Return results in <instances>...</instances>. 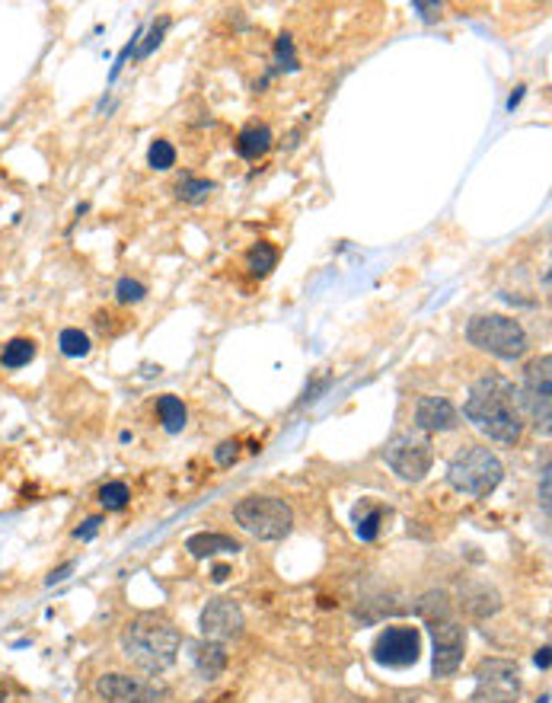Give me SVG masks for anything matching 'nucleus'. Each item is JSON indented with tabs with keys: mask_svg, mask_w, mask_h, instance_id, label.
I'll list each match as a JSON object with an SVG mask.
<instances>
[{
	"mask_svg": "<svg viewBox=\"0 0 552 703\" xmlns=\"http://www.w3.org/2000/svg\"><path fill=\"white\" fill-rule=\"evenodd\" d=\"M100 524H102V519H90V521H87V524H83V528H77L74 534H77V538H80V541H90V538H97V531H100Z\"/></svg>",
	"mask_w": 552,
	"mask_h": 703,
	"instance_id": "nucleus-29",
	"label": "nucleus"
},
{
	"mask_svg": "<svg viewBox=\"0 0 552 703\" xmlns=\"http://www.w3.org/2000/svg\"><path fill=\"white\" fill-rule=\"evenodd\" d=\"M536 665L540 669H550V646H543V650L536 652Z\"/></svg>",
	"mask_w": 552,
	"mask_h": 703,
	"instance_id": "nucleus-33",
	"label": "nucleus"
},
{
	"mask_svg": "<svg viewBox=\"0 0 552 703\" xmlns=\"http://www.w3.org/2000/svg\"><path fill=\"white\" fill-rule=\"evenodd\" d=\"M185 550L192 553V556H218V553H237L240 550V541H233V538H227V534H192L189 541H185Z\"/></svg>",
	"mask_w": 552,
	"mask_h": 703,
	"instance_id": "nucleus-16",
	"label": "nucleus"
},
{
	"mask_svg": "<svg viewBox=\"0 0 552 703\" xmlns=\"http://www.w3.org/2000/svg\"><path fill=\"white\" fill-rule=\"evenodd\" d=\"M214 458H218V464L221 468H230L233 461H237V442H224L218 451H214Z\"/></svg>",
	"mask_w": 552,
	"mask_h": 703,
	"instance_id": "nucleus-28",
	"label": "nucleus"
},
{
	"mask_svg": "<svg viewBox=\"0 0 552 703\" xmlns=\"http://www.w3.org/2000/svg\"><path fill=\"white\" fill-rule=\"evenodd\" d=\"M179 646H182V633L167 617H157V614L134 617L122 633V650L128 659L151 675L167 672L177 662Z\"/></svg>",
	"mask_w": 552,
	"mask_h": 703,
	"instance_id": "nucleus-2",
	"label": "nucleus"
},
{
	"mask_svg": "<svg viewBox=\"0 0 552 703\" xmlns=\"http://www.w3.org/2000/svg\"><path fill=\"white\" fill-rule=\"evenodd\" d=\"M380 521H383V509H377V505H358L354 509V524H358V538L361 541H374L377 534H380Z\"/></svg>",
	"mask_w": 552,
	"mask_h": 703,
	"instance_id": "nucleus-19",
	"label": "nucleus"
},
{
	"mask_svg": "<svg viewBox=\"0 0 552 703\" xmlns=\"http://www.w3.org/2000/svg\"><path fill=\"white\" fill-rule=\"evenodd\" d=\"M167 27H170V20H160V23H153L151 39H148V46H144V49L138 52V58H148V54H151L153 49L160 46V36H163V29H167Z\"/></svg>",
	"mask_w": 552,
	"mask_h": 703,
	"instance_id": "nucleus-27",
	"label": "nucleus"
},
{
	"mask_svg": "<svg viewBox=\"0 0 552 703\" xmlns=\"http://www.w3.org/2000/svg\"><path fill=\"white\" fill-rule=\"evenodd\" d=\"M192 662H195V672H199L204 681H214L227 669V652L221 643L214 640H201L192 646Z\"/></svg>",
	"mask_w": 552,
	"mask_h": 703,
	"instance_id": "nucleus-14",
	"label": "nucleus"
},
{
	"mask_svg": "<svg viewBox=\"0 0 552 703\" xmlns=\"http://www.w3.org/2000/svg\"><path fill=\"white\" fill-rule=\"evenodd\" d=\"M36 342L26 337H17L10 339L7 345H3V352H0V365L10 368V371H17V368H26L32 359H36Z\"/></svg>",
	"mask_w": 552,
	"mask_h": 703,
	"instance_id": "nucleus-17",
	"label": "nucleus"
},
{
	"mask_svg": "<svg viewBox=\"0 0 552 703\" xmlns=\"http://www.w3.org/2000/svg\"><path fill=\"white\" fill-rule=\"evenodd\" d=\"M128 499H131V493H128L126 483H106L100 490V502L106 512H122L128 505Z\"/></svg>",
	"mask_w": 552,
	"mask_h": 703,
	"instance_id": "nucleus-24",
	"label": "nucleus"
},
{
	"mask_svg": "<svg viewBox=\"0 0 552 703\" xmlns=\"http://www.w3.org/2000/svg\"><path fill=\"white\" fill-rule=\"evenodd\" d=\"M466 339L470 345H476L482 352L504 359V362H518L528 352V330L504 313H479L466 323Z\"/></svg>",
	"mask_w": 552,
	"mask_h": 703,
	"instance_id": "nucleus-4",
	"label": "nucleus"
},
{
	"mask_svg": "<svg viewBox=\"0 0 552 703\" xmlns=\"http://www.w3.org/2000/svg\"><path fill=\"white\" fill-rule=\"evenodd\" d=\"M374 662L383 669H409L422 655V633L415 626H387L374 640Z\"/></svg>",
	"mask_w": 552,
	"mask_h": 703,
	"instance_id": "nucleus-10",
	"label": "nucleus"
},
{
	"mask_svg": "<svg viewBox=\"0 0 552 703\" xmlns=\"http://www.w3.org/2000/svg\"><path fill=\"white\" fill-rule=\"evenodd\" d=\"M106 703H163V694L131 675H102L97 684Z\"/></svg>",
	"mask_w": 552,
	"mask_h": 703,
	"instance_id": "nucleus-12",
	"label": "nucleus"
},
{
	"mask_svg": "<svg viewBox=\"0 0 552 703\" xmlns=\"http://www.w3.org/2000/svg\"><path fill=\"white\" fill-rule=\"evenodd\" d=\"M284 58H288V71H294V68H298V58H294L291 36H281V42H278V61L284 64Z\"/></svg>",
	"mask_w": 552,
	"mask_h": 703,
	"instance_id": "nucleus-26",
	"label": "nucleus"
},
{
	"mask_svg": "<svg viewBox=\"0 0 552 703\" xmlns=\"http://www.w3.org/2000/svg\"><path fill=\"white\" fill-rule=\"evenodd\" d=\"M412 7H415V10H425V13H422L425 20H434V13H441V3H422V0H415Z\"/></svg>",
	"mask_w": 552,
	"mask_h": 703,
	"instance_id": "nucleus-31",
	"label": "nucleus"
},
{
	"mask_svg": "<svg viewBox=\"0 0 552 703\" xmlns=\"http://www.w3.org/2000/svg\"><path fill=\"white\" fill-rule=\"evenodd\" d=\"M0 703H3V697H0Z\"/></svg>",
	"mask_w": 552,
	"mask_h": 703,
	"instance_id": "nucleus-35",
	"label": "nucleus"
},
{
	"mask_svg": "<svg viewBox=\"0 0 552 703\" xmlns=\"http://www.w3.org/2000/svg\"><path fill=\"white\" fill-rule=\"evenodd\" d=\"M177 192H179V199H182V202H192V205H199V202H204V199L214 192V183H211V180H195V177H182L177 185Z\"/></svg>",
	"mask_w": 552,
	"mask_h": 703,
	"instance_id": "nucleus-21",
	"label": "nucleus"
},
{
	"mask_svg": "<svg viewBox=\"0 0 552 703\" xmlns=\"http://www.w3.org/2000/svg\"><path fill=\"white\" fill-rule=\"evenodd\" d=\"M419 614L431 626V640H434V677L456 675L463 650H466V633L463 626L453 621L451 601L441 592H431L419 601Z\"/></svg>",
	"mask_w": 552,
	"mask_h": 703,
	"instance_id": "nucleus-3",
	"label": "nucleus"
},
{
	"mask_svg": "<svg viewBox=\"0 0 552 703\" xmlns=\"http://www.w3.org/2000/svg\"><path fill=\"white\" fill-rule=\"evenodd\" d=\"M272 148V131L269 125H250L237 134V154L243 160H259V157L269 154Z\"/></svg>",
	"mask_w": 552,
	"mask_h": 703,
	"instance_id": "nucleus-15",
	"label": "nucleus"
},
{
	"mask_svg": "<svg viewBox=\"0 0 552 703\" xmlns=\"http://www.w3.org/2000/svg\"><path fill=\"white\" fill-rule=\"evenodd\" d=\"M463 416L470 419L479 432H485L492 442H521L524 419H521V406H518V391L502 374L479 378L476 384L470 388Z\"/></svg>",
	"mask_w": 552,
	"mask_h": 703,
	"instance_id": "nucleus-1",
	"label": "nucleus"
},
{
	"mask_svg": "<svg viewBox=\"0 0 552 703\" xmlns=\"http://www.w3.org/2000/svg\"><path fill=\"white\" fill-rule=\"evenodd\" d=\"M237 524L252 534L255 541H281L291 534L294 528V512L288 502H281L275 495H250L243 502H237L233 509Z\"/></svg>",
	"mask_w": 552,
	"mask_h": 703,
	"instance_id": "nucleus-6",
	"label": "nucleus"
},
{
	"mask_svg": "<svg viewBox=\"0 0 552 703\" xmlns=\"http://www.w3.org/2000/svg\"><path fill=\"white\" fill-rule=\"evenodd\" d=\"M201 633H204V640H214V643L240 640L243 636V611H240V604L230 599L211 601L201 611Z\"/></svg>",
	"mask_w": 552,
	"mask_h": 703,
	"instance_id": "nucleus-11",
	"label": "nucleus"
},
{
	"mask_svg": "<svg viewBox=\"0 0 552 703\" xmlns=\"http://www.w3.org/2000/svg\"><path fill=\"white\" fill-rule=\"evenodd\" d=\"M502 476L504 468L502 461H499V454L489 451V448H479V444L463 448L451 464H448V480H451L453 490L456 493L476 495V499L495 493L499 483H502Z\"/></svg>",
	"mask_w": 552,
	"mask_h": 703,
	"instance_id": "nucleus-5",
	"label": "nucleus"
},
{
	"mask_svg": "<svg viewBox=\"0 0 552 703\" xmlns=\"http://www.w3.org/2000/svg\"><path fill=\"white\" fill-rule=\"evenodd\" d=\"M148 163H151L153 170H173L177 167V148L170 144V141H153L151 151H148Z\"/></svg>",
	"mask_w": 552,
	"mask_h": 703,
	"instance_id": "nucleus-23",
	"label": "nucleus"
},
{
	"mask_svg": "<svg viewBox=\"0 0 552 703\" xmlns=\"http://www.w3.org/2000/svg\"><path fill=\"white\" fill-rule=\"evenodd\" d=\"M278 265V250L272 243H255L250 250V257H247V269H250L252 275H269L272 269Z\"/></svg>",
	"mask_w": 552,
	"mask_h": 703,
	"instance_id": "nucleus-20",
	"label": "nucleus"
},
{
	"mask_svg": "<svg viewBox=\"0 0 552 703\" xmlns=\"http://www.w3.org/2000/svg\"><path fill=\"white\" fill-rule=\"evenodd\" d=\"M74 570V563H64L61 570H54V573L49 575V585H54V582H61V579H68V573Z\"/></svg>",
	"mask_w": 552,
	"mask_h": 703,
	"instance_id": "nucleus-32",
	"label": "nucleus"
},
{
	"mask_svg": "<svg viewBox=\"0 0 552 703\" xmlns=\"http://www.w3.org/2000/svg\"><path fill=\"white\" fill-rule=\"evenodd\" d=\"M227 575H230L227 566H214V582H227Z\"/></svg>",
	"mask_w": 552,
	"mask_h": 703,
	"instance_id": "nucleus-34",
	"label": "nucleus"
},
{
	"mask_svg": "<svg viewBox=\"0 0 552 703\" xmlns=\"http://www.w3.org/2000/svg\"><path fill=\"white\" fill-rule=\"evenodd\" d=\"M157 413H160V422H163L167 432L177 435V432L185 429V406H182V400H177L173 393H167V396L157 400Z\"/></svg>",
	"mask_w": 552,
	"mask_h": 703,
	"instance_id": "nucleus-18",
	"label": "nucleus"
},
{
	"mask_svg": "<svg viewBox=\"0 0 552 703\" xmlns=\"http://www.w3.org/2000/svg\"><path fill=\"white\" fill-rule=\"evenodd\" d=\"M552 362L550 355H543V359H536L533 365L524 371V384H521V391H518V406H524V413L530 416L533 422V429L536 432H543V435H550V422H552V413H550V388H552Z\"/></svg>",
	"mask_w": 552,
	"mask_h": 703,
	"instance_id": "nucleus-8",
	"label": "nucleus"
},
{
	"mask_svg": "<svg viewBox=\"0 0 552 703\" xmlns=\"http://www.w3.org/2000/svg\"><path fill=\"white\" fill-rule=\"evenodd\" d=\"M58 345H61V352H64L68 359H83V355L90 352V339H87V333H80L77 327H68V330H61V337H58Z\"/></svg>",
	"mask_w": 552,
	"mask_h": 703,
	"instance_id": "nucleus-22",
	"label": "nucleus"
},
{
	"mask_svg": "<svg viewBox=\"0 0 552 703\" xmlns=\"http://www.w3.org/2000/svg\"><path fill=\"white\" fill-rule=\"evenodd\" d=\"M460 422V413L448 396H422L415 406V425L422 432H451Z\"/></svg>",
	"mask_w": 552,
	"mask_h": 703,
	"instance_id": "nucleus-13",
	"label": "nucleus"
},
{
	"mask_svg": "<svg viewBox=\"0 0 552 703\" xmlns=\"http://www.w3.org/2000/svg\"><path fill=\"white\" fill-rule=\"evenodd\" d=\"M144 294H148V288L141 285V282H134V279H122V282L116 285V298H119L122 304H138V301H144Z\"/></svg>",
	"mask_w": 552,
	"mask_h": 703,
	"instance_id": "nucleus-25",
	"label": "nucleus"
},
{
	"mask_svg": "<svg viewBox=\"0 0 552 703\" xmlns=\"http://www.w3.org/2000/svg\"><path fill=\"white\" fill-rule=\"evenodd\" d=\"M540 502H543V512L550 515V468L543 470V483H540Z\"/></svg>",
	"mask_w": 552,
	"mask_h": 703,
	"instance_id": "nucleus-30",
	"label": "nucleus"
},
{
	"mask_svg": "<svg viewBox=\"0 0 552 703\" xmlns=\"http://www.w3.org/2000/svg\"><path fill=\"white\" fill-rule=\"evenodd\" d=\"M521 701V669L511 659H485L476 669L473 703H518Z\"/></svg>",
	"mask_w": 552,
	"mask_h": 703,
	"instance_id": "nucleus-7",
	"label": "nucleus"
},
{
	"mask_svg": "<svg viewBox=\"0 0 552 703\" xmlns=\"http://www.w3.org/2000/svg\"><path fill=\"white\" fill-rule=\"evenodd\" d=\"M431 461H434V451H431L428 435H422V432H402L387 444V464L393 468L400 480L419 483L431 470Z\"/></svg>",
	"mask_w": 552,
	"mask_h": 703,
	"instance_id": "nucleus-9",
	"label": "nucleus"
}]
</instances>
